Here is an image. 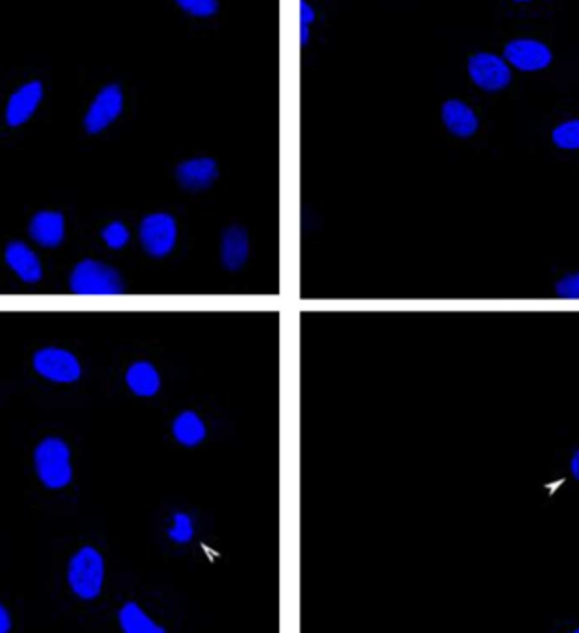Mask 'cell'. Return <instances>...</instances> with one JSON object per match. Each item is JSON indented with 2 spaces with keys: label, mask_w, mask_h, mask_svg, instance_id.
<instances>
[{
  "label": "cell",
  "mask_w": 579,
  "mask_h": 633,
  "mask_svg": "<svg viewBox=\"0 0 579 633\" xmlns=\"http://www.w3.org/2000/svg\"><path fill=\"white\" fill-rule=\"evenodd\" d=\"M37 476L49 489H62L73 480L71 450L62 439H45L34 454Z\"/></svg>",
  "instance_id": "1"
},
{
  "label": "cell",
  "mask_w": 579,
  "mask_h": 633,
  "mask_svg": "<svg viewBox=\"0 0 579 633\" xmlns=\"http://www.w3.org/2000/svg\"><path fill=\"white\" fill-rule=\"evenodd\" d=\"M67 580L76 596L82 600H95L104 584V558L97 548H80L69 563Z\"/></svg>",
  "instance_id": "2"
},
{
  "label": "cell",
  "mask_w": 579,
  "mask_h": 633,
  "mask_svg": "<svg viewBox=\"0 0 579 633\" xmlns=\"http://www.w3.org/2000/svg\"><path fill=\"white\" fill-rule=\"evenodd\" d=\"M71 289L76 295L99 297V295H121L123 280L115 269L99 261L84 260L74 267L71 274Z\"/></svg>",
  "instance_id": "3"
},
{
  "label": "cell",
  "mask_w": 579,
  "mask_h": 633,
  "mask_svg": "<svg viewBox=\"0 0 579 633\" xmlns=\"http://www.w3.org/2000/svg\"><path fill=\"white\" fill-rule=\"evenodd\" d=\"M176 221L169 213H152L141 223L139 236L150 256L163 258L173 252L176 245Z\"/></svg>",
  "instance_id": "4"
},
{
  "label": "cell",
  "mask_w": 579,
  "mask_h": 633,
  "mask_svg": "<svg viewBox=\"0 0 579 633\" xmlns=\"http://www.w3.org/2000/svg\"><path fill=\"white\" fill-rule=\"evenodd\" d=\"M34 369L43 378L52 380V382H60V384L76 382L82 374L80 363L71 352L54 347L43 348V350L36 352Z\"/></svg>",
  "instance_id": "5"
},
{
  "label": "cell",
  "mask_w": 579,
  "mask_h": 633,
  "mask_svg": "<svg viewBox=\"0 0 579 633\" xmlns=\"http://www.w3.org/2000/svg\"><path fill=\"white\" fill-rule=\"evenodd\" d=\"M123 100L121 87L115 84L104 87L87 110L86 121H84L87 132L99 134L102 130H106L123 112Z\"/></svg>",
  "instance_id": "6"
},
{
  "label": "cell",
  "mask_w": 579,
  "mask_h": 633,
  "mask_svg": "<svg viewBox=\"0 0 579 633\" xmlns=\"http://www.w3.org/2000/svg\"><path fill=\"white\" fill-rule=\"evenodd\" d=\"M469 73L476 86L485 91H500L511 82V69L507 63L489 52H481L470 58Z\"/></svg>",
  "instance_id": "7"
},
{
  "label": "cell",
  "mask_w": 579,
  "mask_h": 633,
  "mask_svg": "<svg viewBox=\"0 0 579 633\" xmlns=\"http://www.w3.org/2000/svg\"><path fill=\"white\" fill-rule=\"evenodd\" d=\"M506 60L520 71H539L552 62L550 49L535 39H515L506 47Z\"/></svg>",
  "instance_id": "8"
},
{
  "label": "cell",
  "mask_w": 579,
  "mask_h": 633,
  "mask_svg": "<svg viewBox=\"0 0 579 633\" xmlns=\"http://www.w3.org/2000/svg\"><path fill=\"white\" fill-rule=\"evenodd\" d=\"M41 100H43V84L41 82L34 80V82H28L25 86L19 87L8 100L6 123L13 128L25 125L30 121V117L36 113Z\"/></svg>",
  "instance_id": "9"
},
{
  "label": "cell",
  "mask_w": 579,
  "mask_h": 633,
  "mask_svg": "<svg viewBox=\"0 0 579 633\" xmlns=\"http://www.w3.org/2000/svg\"><path fill=\"white\" fill-rule=\"evenodd\" d=\"M30 236L43 247H58L65 236V219L58 211H39L30 223Z\"/></svg>",
  "instance_id": "10"
},
{
  "label": "cell",
  "mask_w": 579,
  "mask_h": 633,
  "mask_svg": "<svg viewBox=\"0 0 579 633\" xmlns=\"http://www.w3.org/2000/svg\"><path fill=\"white\" fill-rule=\"evenodd\" d=\"M6 263L13 269V273L28 284H36L41 280V263L37 260L34 250L28 249L25 243L13 241L6 247Z\"/></svg>",
  "instance_id": "11"
},
{
  "label": "cell",
  "mask_w": 579,
  "mask_h": 633,
  "mask_svg": "<svg viewBox=\"0 0 579 633\" xmlns=\"http://www.w3.org/2000/svg\"><path fill=\"white\" fill-rule=\"evenodd\" d=\"M217 174H219L217 163L213 162L211 158L189 160V162L182 163L176 171L178 182L185 189H206L215 182Z\"/></svg>",
  "instance_id": "12"
},
{
  "label": "cell",
  "mask_w": 579,
  "mask_h": 633,
  "mask_svg": "<svg viewBox=\"0 0 579 633\" xmlns=\"http://www.w3.org/2000/svg\"><path fill=\"white\" fill-rule=\"evenodd\" d=\"M443 121L446 128L457 137H470L478 130V117L461 100H448L443 106Z\"/></svg>",
  "instance_id": "13"
},
{
  "label": "cell",
  "mask_w": 579,
  "mask_h": 633,
  "mask_svg": "<svg viewBox=\"0 0 579 633\" xmlns=\"http://www.w3.org/2000/svg\"><path fill=\"white\" fill-rule=\"evenodd\" d=\"M248 260V236L241 226H232L222 236V263L228 271H239Z\"/></svg>",
  "instance_id": "14"
},
{
  "label": "cell",
  "mask_w": 579,
  "mask_h": 633,
  "mask_svg": "<svg viewBox=\"0 0 579 633\" xmlns=\"http://www.w3.org/2000/svg\"><path fill=\"white\" fill-rule=\"evenodd\" d=\"M126 382L139 397H152L160 389V373L148 361H137L128 369Z\"/></svg>",
  "instance_id": "15"
},
{
  "label": "cell",
  "mask_w": 579,
  "mask_h": 633,
  "mask_svg": "<svg viewBox=\"0 0 579 633\" xmlns=\"http://www.w3.org/2000/svg\"><path fill=\"white\" fill-rule=\"evenodd\" d=\"M176 441L184 447H197L206 437V426L195 411H184L173 424Z\"/></svg>",
  "instance_id": "16"
},
{
  "label": "cell",
  "mask_w": 579,
  "mask_h": 633,
  "mask_svg": "<svg viewBox=\"0 0 579 633\" xmlns=\"http://www.w3.org/2000/svg\"><path fill=\"white\" fill-rule=\"evenodd\" d=\"M119 624L123 633H167L160 624L152 621L136 602H126L119 611Z\"/></svg>",
  "instance_id": "17"
},
{
  "label": "cell",
  "mask_w": 579,
  "mask_h": 633,
  "mask_svg": "<svg viewBox=\"0 0 579 633\" xmlns=\"http://www.w3.org/2000/svg\"><path fill=\"white\" fill-rule=\"evenodd\" d=\"M552 141L559 149H579V119H572L563 125L557 126L552 132Z\"/></svg>",
  "instance_id": "18"
},
{
  "label": "cell",
  "mask_w": 579,
  "mask_h": 633,
  "mask_svg": "<svg viewBox=\"0 0 579 633\" xmlns=\"http://www.w3.org/2000/svg\"><path fill=\"white\" fill-rule=\"evenodd\" d=\"M176 2L184 12L191 13L195 17H210L219 8L217 0H176Z\"/></svg>",
  "instance_id": "19"
},
{
  "label": "cell",
  "mask_w": 579,
  "mask_h": 633,
  "mask_svg": "<svg viewBox=\"0 0 579 633\" xmlns=\"http://www.w3.org/2000/svg\"><path fill=\"white\" fill-rule=\"evenodd\" d=\"M102 237L110 249H123L130 234L123 223H111L102 230Z\"/></svg>",
  "instance_id": "20"
},
{
  "label": "cell",
  "mask_w": 579,
  "mask_h": 633,
  "mask_svg": "<svg viewBox=\"0 0 579 633\" xmlns=\"http://www.w3.org/2000/svg\"><path fill=\"white\" fill-rule=\"evenodd\" d=\"M169 537L176 543L191 541V537H193V522H191V519L184 513L174 515V524L171 532H169Z\"/></svg>",
  "instance_id": "21"
},
{
  "label": "cell",
  "mask_w": 579,
  "mask_h": 633,
  "mask_svg": "<svg viewBox=\"0 0 579 633\" xmlns=\"http://www.w3.org/2000/svg\"><path fill=\"white\" fill-rule=\"evenodd\" d=\"M555 295L565 300H579V271L563 276L555 284Z\"/></svg>",
  "instance_id": "22"
},
{
  "label": "cell",
  "mask_w": 579,
  "mask_h": 633,
  "mask_svg": "<svg viewBox=\"0 0 579 633\" xmlns=\"http://www.w3.org/2000/svg\"><path fill=\"white\" fill-rule=\"evenodd\" d=\"M300 10H302V23H300V28H302V45H306L309 38V25L313 23L315 13L311 10V6H309L308 2H304V0L300 2Z\"/></svg>",
  "instance_id": "23"
},
{
  "label": "cell",
  "mask_w": 579,
  "mask_h": 633,
  "mask_svg": "<svg viewBox=\"0 0 579 633\" xmlns=\"http://www.w3.org/2000/svg\"><path fill=\"white\" fill-rule=\"evenodd\" d=\"M12 632V615L0 604V633Z\"/></svg>",
  "instance_id": "24"
},
{
  "label": "cell",
  "mask_w": 579,
  "mask_h": 633,
  "mask_svg": "<svg viewBox=\"0 0 579 633\" xmlns=\"http://www.w3.org/2000/svg\"><path fill=\"white\" fill-rule=\"evenodd\" d=\"M570 472H572V476L579 482V450H576V454H574L572 460H570Z\"/></svg>",
  "instance_id": "25"
},
{
  "label": "cell",
  "mask_w": 579,
  "mask_h": 633,
  "mask_svg": "<svg viewBox=\"0 0 579 633\" xmlns=\"http://www.w3.org/2000/svg\"><path fill=\"white\" fill-rule=\"evenodd\" d=\"M518 2H528V0H518Z\"/></svg>",
  "instance_id": "26"
},
{
  "label": "cell",
  "mask_w": 579,
  "mask_h": 633,
  "mask_svg": "<svg viewBox=\"0 0 579 633\" xmlns=\"http://www.w3.org/2000/svg\"><path fill=\"white\" fill-rule=\"evenodd\" d=\"M572 633H579V628H578V630H574V632H572Z\"/></svg>",
  "instance_id": "27"
}]
</instances>
